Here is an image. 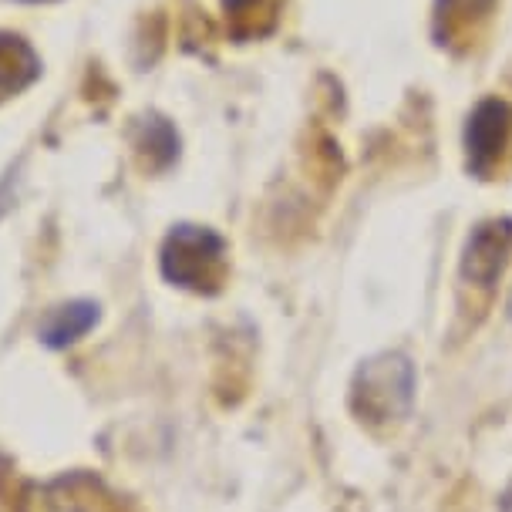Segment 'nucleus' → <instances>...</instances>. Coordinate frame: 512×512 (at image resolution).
Listing matches in <instances>:
<instances>
[{"instance_id":"nucleus-1","label":"nucleus","mask_w":512,"mask_h":512,"mask_svg":"<svg viewBox=\"0 0 512 512\" xmlns=\"http://www.w3.org/2000/svg\"><path fill=\"white\" fill-rule=\"evenodd\" d=\"M415 405V368L405 354H378L354 374L351 408L361 422L391 425L411 415Z\"/></svg>"},{"instance_id":"nucleus-2","label":"nucleus","mask_w":512,"mask_h":512,"mask_svg":"<svg viewBox=\"0 0 512 512\" xmlns=\"http://www.w3.org/2000/svg\"><path fill=\"white\" fill-rule=\"evenodd\" d=\"M223 236L206 226H176L162 246V273L176 287L213 294L223 280Z\"/></svg>"},{"instance_id":"nucleus-3","label":"nucleus","mask_w":512,"mask_h":512,"mask_svg":"<svg viewBox=\"0 0 512 512\" xmlns=\"http://www.w3.org/2000/svg\"><path fill=\"white\" fill-rule=\"evenodd\" d=\"M17 512H115V499L98 475L64 472L27 486L17 499Z\"/></svg>"},{"instance_id":"nucleus-4","label":"nucleus","mask_w":512,"mask_h":512,"mask_svg":"<svg viewBox=\"0 0 512 512\" xmlns=\"http://www.w3.org/2000/svg\"><path fill=\"white\" fill-rule=\"evenodd\" d=\"M512 139V105L502 98H482L465 122V166L486 179L499 166V155Z\"/></svg>"},{"instance_id":"nucleus-5","label":"nucleus","mask_w":512,"mask_h":512,"mask_svg":"<svg viewBox=\"0 0 512 512\" xmlns=\"http://www.w3.org/2000/svg\"><path fill=\"white\" fill-rule=\"evenodd\" d=\"M512 253V219H486L469 233L462 250V280L475 283V287H492L499 280V273L506 270Z\"/></svg>"},{"instance_id":"nucleus-6","label":"nucleus","mask_w":512,"mask_h":512,"mask_svg":"<svg viewBox=\"0 0 512 512\" xmlns=\"http://www.w3.org/2000/svg\"><path fill=\"white\" fill-rule=\"evenodd\" d=\"M95 324H98V304H91V300H71V304L48 310L38 334L48 347L61 351V347H71L75 341H81Z\"/></svg>"},{"instance_id":"nucleus-7","label":"nucleus","mask_w":512,"mask_h":512,"mask_svg":"<svg viewBox=\"0 0 512 512\" xmlns=\"http://www.w3.org/2000/svg\"><path fill=\"white\" fill-rule=\"evenodd\" d=\"M492 0H438V21H445V17H472L479 11H489Z\"/></svg>"},{"instance_id":"nucleus-8","label":"nucleus","mask_w":512,"mask_h":512,"mask_svg":"<svg viewBox=\"0 0 512 512\" xmlns=\"http://www.w3.org/2000/svg\"><path fill=\"white\" fill-rule=\"evenodd\" d=\"M256 4H260V0H223L226 14H246V11H253Z\"/></svg>"},{"instance_id":"nucleus-9","label":"nucleus","mask_w":512,"mask_h":512,"mask_svg":"<svg viewBox=\"0 0 512 512\" xmlns=\"http://www.w3.org/2000/svg\"><path fill=\"white\" fill-rule=\"evenodd\" d=\"M509 317H512V294H509Z\"/></svg>"}]
</instances>
